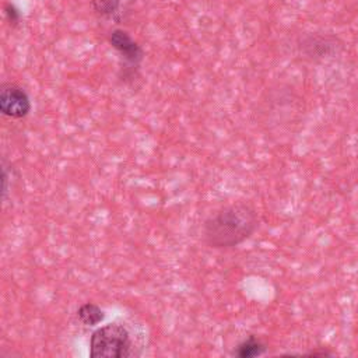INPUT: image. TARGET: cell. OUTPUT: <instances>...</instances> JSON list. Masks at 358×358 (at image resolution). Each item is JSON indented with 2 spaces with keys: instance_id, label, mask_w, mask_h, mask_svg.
<instances>
[{
  "instance_id": "cell-1",
  "label": "cell",
  "mask_w": 358,
  "mask_h": 358,
  "mask_svg": "<svg viewBox=\"0 0 358 358\" xmlns=\"http://www.w3.org/2000/svg\"><path fill=\"white\" fill-rule=\"evenodd\" d=\"M257 225V214L249 204L234 203L204 221L203 239L213 249H229L250 238Z\"/></svg>"
},
{
  "instance_id": "cell-2",
  "label": "cell",
  "mask_w": 358,
  "mask_h": 358,
  "mask_svg": "<svg viewBox=\"0 0 358 358\" xmlns=\"http://www.w3.org/2000/svg\"><path fill=\"white\" fill-rule=\"evenodd\" d=\"M90 355L94 358H126L134 355L131 334L119 323L105 324L91 336Z\"/></svg>"
},
{
  "instance_id": "cell-3",
  "label": "cell",
  "mask_w": 358,
  "mask_h": 358,
  "mask_svg": "<svg viewBox=\"0 0 358 358\" xmlns=\"http://www.w3.org/2000/svg\"><path fill=\"white\" fill-rule=\"evenodd\" d=\"M0 110L3 115L21 119L31 110V101L28 94L15 84H4L0 90Z\"/></svg>"
},
{
  "instance_id": "cell-4",
  "label": "cell",
  "mask_w": 358,
  "mask_h": 358,
  "mask_svg": "<svg viewBox=\"0 0 358 358\" xmlns=\"http://www.w3.org/2000/svg\"><path fill=\"white\" fill-rule=\"evenodd\" d=\"M110 45L122 55V57L130 64L137 66L143 59V49L137 42L131 39V36L123 29H115L109 36Z\"/></svg>"
},
{
  "instance_id": "cell-5",
  "label": "cell",
  "mask_w": 358,
  "mask_h": 358,
  "mask_svg": "<svg viewBox=\"0 0 358 358\" xmlns=\"http://www.w3.org/2000/svg\"><path fill=\"white\" fill-rule=\"evenodd\" d=\"M77 316H78V319L81 320L83 324L95 326V324H98L99 322L103 320L105 313L98 305L88 302V303H84L78 308Z\"/></svg>"
},
{
  "instance_id": "cell-6",
  "label": "cell",
  "mask_w": 358,
  "mask_h": 358,
  "mask_svg": "<svg viewBox=\"0 0 358 358\" xmlns=\"http://www.w3.org/2000/svg\"><path fill=\"white\" fill-rule=\"evenodd\" d=\"M263 352H264V344L255 336H249L245 341H242L238 345V348L235 351L236 357H239V358H252V357H257Z\"/></svg>"
},
{
  "instance_id": "cell-7",
  "label": "cell",
  "mask_w": 358,
  "mask_h": 358,
  "mask_svg": "<svg viewBox=\"0 0 358 358\" xmlns=\"http://www.w3.org/2000/svg\"><path fill=\"white\" fill-rule=\"evenodd\" d=\"M92 8L96 14L103 17H112L120 7V0H91Z\"/></svg>"
},
{
  "instance_id": "cell-8",
  "label": "cell",
  "mask_w": 358,
  "mask_h": 358,
  "mask_svg": "<svg viewBox=\"0 0 358 358\" xmlns=\"http://www.w3.org/2000/svg\"><path fill=\"white\" fill-rule=\"evenodd\" d=\"M6 15H7L8 21L13 22V24H17L18 20H20V13H18V10L13 4H7L6 6Z\"/></svg>"
}]
</instances>
